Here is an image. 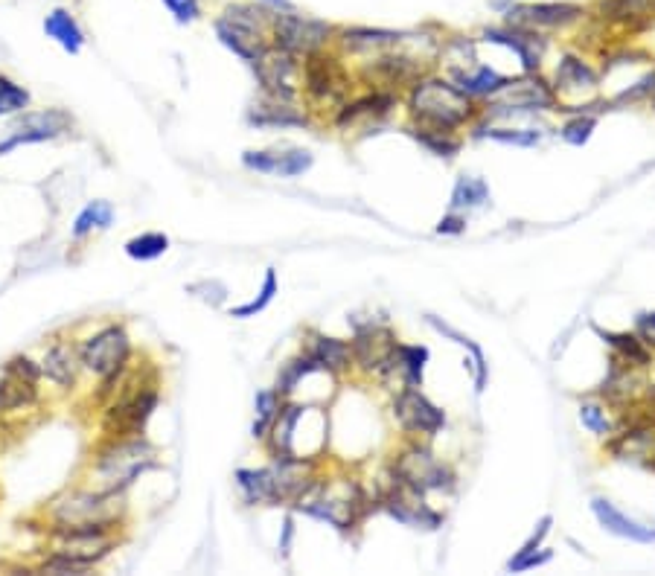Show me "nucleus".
<instances>
[{"mask_svg": "<svg viewBox=\"0 0 655 576\" xmlns=\"http://www.w3.org/2000/svg\"><path fill=\"white\" fill-rule=\"evenodd\" d=\"M292 507L344 536H353L376 512V483L370 486L350 469L327 472L321 466L318 475L309 480V486L297 495Z\"/></svg>", "mask_w": 655, "mask_h": 576, "instance_id": "1", "label": "nucleus"}, {"mask_svg": "<svg viewBox=\"0 0 655 576\" xmlns=\"http://www.w3.org/2000/svg\"><path fill=\"white\" fill-rule=\"evenodd\" d=\"M402 114L405 126L469 134L481 117V102L463 94L446 73L431 70L402 94Z\"/></svg>", "mask_w": 655, "mask_h": 576, "instance_id": "2", "label": "nucleus"}, {"mask_svg": "<svg viewBox=\"0 0 655 576\" xmlns=\"http://www.w3.org/2000/svg\"><path fill=\"white\" fill-rule=\"evenodd\" d=\"M382 475L428 498L455 495L458 489V469L449 460H443L428 440H399Z\"/></svg>", "mask_w": 655, "mask_h": 576, "instance_id": "3", "label": "nucleus"}, {"mask_svg": "<svg viewBox=\"0 0 655 576\" xmlns=\"http://www.w3.org/2000/svg\"><path fill=\"white\" fill-rule=\"evenodd\" d=\"M356 70L347 64V59L335 50H318L303 59L300 70V99L306 102L309 111H324L329 117L359 91Z\"/></svg>", "mask_w": 655, "mask_h": 576, "instance_id": "4", "label": "nucleus"}, {"mask_svg": "<svg viewBox=\"0 0 655 576\" xmlns=\"http://www.w3.org/2000/svg\"><path fill=\"white\" fill-rule=\"evenodd\" d=\"M559 102L548 76L539 73H519L507 76V82L481 102V117L492 123H524L557 114Z\"/></svg>", "mask_w": 655, "mask_h": 576, "instance_id": "5", "label": "nucleus"}, {"mask_svg": "<svg viewBox=\"0 0 655 576\" xmlns=\"http://www.w3.org/2000/svg\"><path fill=\"white\" fill-rule=\"evenodd\" d=\"M350 323V350H353V376L364 382H373L376 387L391 393L393 384V361H396V347L399 335L391 323L376 315H353Z\"/></svg>", "mask_w": 655, "mask_h": 576, "instance_id": "6", "label": "nucleus"}, {"mask_svg": "<svg viewBox=\"0 0 655 576\" xmlns=\"http://www.w3.org/2000/svg\"><path fill=\"white\" fill-rule=\"evenodd\" d=\"M361 88H382V91H396L405 94L417 79L437 70V59L420 50H408L405 44L379 50L373 56H364L353 67Z\"/></svg>", "mask_w": 655, "mask_h": 576, "instance_id": "7", "label": "nucleus"}, {"mask_svg": "<svg viewBox=\"0 0 655 576\" xmlns=\"http://www.w3.org/2000/svg\"><path fill=\"white\" fill-rule=\"evenodd\" d=\"M213 30L222 47H228L233 56L251 64L271 44V9L262 6L260 0L228 3L216 15Z\"/></svg>", "mask_w": 655, "mask_h": 576, "instance_id": "8", "label": "nucleus"}, {"mask_svg": "<svg viewBox=\"0 0 655 576\" xmlns=\"http://www.w3.org/2000/svg\"><path fill=\"white\" fill-rule=\"evenodd\" d=\"M606 460L655 472V405H641L635 411L621 414V422L612 437L600 443Z\"/></svg>", "mask_w": 655, "mask_h": 576, "instance_id": "9", "label": "nucleus"}, {"mask_svg": "<svg viewBox=\"0 0 655 576\" xmlns=\"http://www.w3.org/2000/svg\"><path fill=\"white\" fill-rule=\"evenodd\" d=\"M388 414L393 428L399 431V440H428L434 443L446 425L449 414L428 396L423 387H396L388 399Z\"/></svg>", "mask_w": 655, "mask_h": 576, "instance_id": "10", "label": "nucleus"}, {"mask_svg": "<svg viewBox=\"0 0 655 576\" xmlns=\"http://www.w3.org/2000/svg\"><path fill=\"white\" fill-rule=\"evenodd\" d=\"M554 94H557V117L562 111H571L577 105H589L603 99V73L600 64H594L589 53L583 50H562L557 56V64L548 76Z\"/></svg>", "mask_w": 655, "mask_h": 576, "instance_id": "11", "label": "nucleus"}, {"mask_svg": "<svg viewBox=\"0 0 655 576\" xmlns=\"http://www.w3.org/2000/svg\"><path fill=\"white\" fill-rule=\"evenodd\" d=\"M376 512H385L393 524L414 533H437L446 524V512L437 510L428 495H420L385 475L376 480Z\"/></svg>", "mask_w": 655, "mask_h": 576, "instance_id": "12", "label": "nucleus"}, {"mask_svg": "<svg viewBox=\"0 0 655 576\" xmlns=\"http://www.w3.org/2000/svg\"><path fill=\"white\" fill-rule=\"evenodd\" d=\"M589 15V6L577 0H513L504 6V24L522 27L542 35H559V32L577 30Z\"/></svg>", "mask_w": 655, "mask_h": 576, "instance_id": "13", "label": "nucleus"}, {"mask_svg": "<svg viewBox=\"0 0 655 576\" xmlns=\"http://www.w3.org/2000/svg\"><path fill=\"white\" fill-rule=\"evenodd\" d=\"M402 111V94L382 91V88H359L332 117L329 126L341 134H376L382 126H388L393 117Z\"/></svg>", "mask_w": 655, "mask_h": 576, "instance_id": "14", "label": "nucleus"}, {"mask_svg": "<svg viewBox=\"0 0 655 576\" xmlns=\"http://www.w3.org/2000/svg\"><path fill=\"white\" fill-rule=\"evenodd\" d=\"M338 27L324 18H312L303 12H271V44L292 53V56H312L318 50H327L335 41Z\"/></svg>", "mask_w": 655, "mask_h": 576, "instance_id": "15", "label": "nucleus"}, {"mask_svg": "<svg viewBox=\"0 0 655 576\" xmlns=\"http://www.w3.org/2000/svg\"><path fill=\"white\" fill-rule=\"evenodd\" d=\"M158 466V451L143 437L120 440L111 448H105L97 460V480L102 492H120L131 480H137L143 472Z\"/></svg>", "mask_w": 655, "mask_h": 576, "instance_id": "16", "label": "nucleus"}, {"mask_svg": "<svg viewBox=\"0 0 655 576\" xmlns=\"http://www.w3.org/2000/svg\"><path fill=\"white\" fill-rule=\"evenodd\" d=\"M597 396H603L618 414L635 411L641 405H650L655 399V382L650 370L629 367L618 358H606V373L594 387Z\"/></svg>", "mask_w": 655, "mask_h": 576, "instance_id": "17", "label": "nucleus"}, {"mask_svg": "<svg viewBox=\"0 0 655 576\" xmlns=\"http://www.w3.org/2000/svg\"><path fill=\"white\" fill-rule=\"evenodd\" d=\"M251 67H254L262 96L300 102V70H303L300 56H292V53L268 44L260 56L251 62Z\"/></svg>", "mask_w": 655, "mask_h": 576, "instance_id": "18", "label": "nucleus"}, {"mask_svg": "<svg viewBox=\"0 0 655 576\" xmlns=\"http://www.w3.org/2000/svg\"><path fill=\"white\" fill-rule=\"evenodd\" d=\"M484 44L492 47H501L507 53H513L519 59L522 73H539L545 56H548V47H551V38L542 35V32L522 30V27H510V24H501V27H484L481 38Z\"/></svg>", "mask_w": 655, "mask_h": 576, "instance_id": "19", "label": "nucleus"}, {"mask_svg": "<svg viewBox=\"0 0 655 576\" xmlns=\"http://www.w3.org/2000/svg\"><path fill=\"white\" fill-rule=\"evenodd\" d=\"M120 515L117 492H79L56 504V521L62 527H111Z\"/></svg>", "mask_w": 655, "mask_h": 576, "instance_id": "20", "label": "nucleus"}, {"mask_svg": "<svg viewBox=\"0 0 655 576\" xmlns=\"http://www.w3.org/2000/svg\"><path fill=\"white\" fill-rule=\"evenodd\" d=\"M129 352H131L129 335H126L120 326H108V329H102L99 335H94V338L85 344V350H82V364H85L91 373L102 376V379H114V376L123 370Z\"/></svg>", "mask_w": 655, "mask_h": 576, "instance_id": "21", "label": "nucleus"}, {"mask_svg": "<svg viewBox=\"0 0 655 576\" xmlns=\"http://www.w3.org/2000/svg\"><path fill=\"white\" fill-rule=\"evenodd\" d=\"M300 352L309 355L324 376H332V379L353 376V350H350L347 338H335V335H327V332L309 329L303 335Z\"/></svg>", "mask_w": 655, "mask_h": 576, "instance_id": "22", "label": "nucleus"}, {"mask_svg": "<svg viewBox=\"0 0 655 576\" xmlns=\"http://www.w3.org/2000/svg\"><path fill=\"white\" fill-rule=\"evenodd\" d=\"M405 38H408V32L402 30L359 27V24H353V27H338L332 47H335L344 59H364V56H373V53H379V50L405 44Z\"/></svg>", "mask_w": 655, "mask_h": 576, "instance_id": "23", "label": "nucleus"}, {"mask_svg": "<svg viewBox=\"0 0 655 576\" xmlns=\"http://www.w3.org/2000/svg\"><path fill=\"white\" fill-rule=\"evenodd\" d=\"M589 510L591 515H594V521H597L609 536L632 544H655L653 524H644V521L626 515L615 501H609V498H603V495H594L589 501Z\"/></svg>", "mask_w": 655, "mask_h": 576, "instance_id": "24", "label": "nucleus"}, {"mask_svg": "<svg viewBox=\"0 0 655 576\" xmlns=\"http://www.w3.org/2000/svg\"><path fill=\"white\" fill-rule=\"evenodd\" d=\"M309 149H248L242 155V166L260 175H280V178H300L312 169Z\"/></svg>", "mask_w": 655, "mask_h": 576, "instance_id": "25", "label": "nucleus"}, {"mask_svg": "<svg viewBox=\"0 0 655 576\" xmlns=\"http://www.w3.org/2000/svg\"><path fill=\"white\" fill-rule=\"evenodd\" d=\"M545 128L536 123H492L478 117L475 126L469 128V140H490L498 146H510V149H536L545 140Z\"/></svg>", "mask_w": 655, "mask_h": 576, "instance_id": "26", "label": "nucleus"}, {"mask_svg": "<svg viewBox=\"0 0 655 576\" xmlns=\"http://www.w3.org/2000/svg\"><path fill=\"white\" fill-rule=\"evenodd\" d=\"M591 332L600 338V344L609 350V358H618L629 367H638V370H655V352L641 341V335L635 329H603L597 323H591Z\"/></svg>", "mask_w": 655, "mask_h": 576, "instance_id": "27", "label": "nucleus"}, {"mask_svg": "<svg viewBox=\"0 0 655 576\" xmlns=\"http://www.w3.org/2000/svg\"><path fill=\"white\" fill-rule=\"evenodd\" d=\"M606 111H612L609 96H603V99H597V102H589V105H577V108H571V111H562V114H559L562 120H559L557 126L559 140H562L565 146H574V149L589 146V140L594 137V131H597V123H600V117H603Z\"/></svg>", "mask_w": 655, "mask_h": 576, "instance_id": "28", "label": "nucleus"}, {"mask_svg": "<svg viewBox=\"0 0 655 576\" xmlns=\"http://www.w3.org/2000/svg\"><path fill=\"white\" fill-rule=\"evenodd\" d=\"M114 539L108 536V527H62L59 530V553L76 562L94 565L108 550Z\"/></svg>", "mask_w": 655, "mask_h": 576, "instance_id": "29", "label": "nucleus"}, {"mask_svg": "<svg viewBox=\"0 0 655 576\" xmlns=\"http://www.w3.org/2000/svg\"><path fill=\"white\" fill-rule=\"evenodd\" d=\"M426 323L437 335H443L446 341L458 344L460 350L466 352V364H469V376H472V390H475V396H481V393L487 390V384H490V361H487L484 347H481L478 341H472L469 335H463L452 323L437 318V315H426Z\"/></svg>", "mask_w": 655, "mask_h": 576, "instance_id": "30", "label": "nucleus"}, {"mask_svg": "<svg viewBox=\"0 0 655 576\" xmlns=\"http://www.w3.org/2000/svg\"><path fill=\"white\" fill-rule=\"evenodd\" d=\"M248 123L254 128H306L312 123L309 108L289 99H274V96H260L248 108Z\"/></svg>", "mask_w": 655, "mask_h": 576, "instance_id": "31", "label": "nucleus"}, {"mask_svg": "<svg viewBox=\"0 0 655 576\" xmlns=\"http://www.w3.org/2000/svg\"><path fill=\"white\" fill-rule=\"evenodd\" d=\"M155 408H158V390H155V384L137 387L120 405L111 408L108 428L117 425L120 434H140V431L146 428V422H149V416H152Z\"/></svg>", "mask_w": 655, "mask_h": 576, "instance_id": "32", "label": "nucleus"}, {"mask_svg": "<svg viewBox=\"0 0 655 576\" xmlns=\"http://www.w3.org/2000/svg\"><path fill=\"white\" fill-rule=\"evenodd\" d=\"M70 128V117L65 111H41V114H30L24 117V123L18 128V134H12L9 140L0 143V155L12 152L15 146L21 143H41V140H50L56 134H62Z\"/></svg>", "mask_w": 655, "mask_h": 576, "instance_id": "33", "label": "nucleus"}, {"mask_svg": "<svg viewBox=\"0 0 655 576\" xmlns=\"http://www.w3.org/2000/svg\"><path fill=\"white\" fill-rule=\"evenodd\" d=\"M431 364V350L426 344H408V341H399L396 347V361H393V384L391 393L396 387H423L426 384V370Z\"/></svg>", "mask_w": 655, "mask_h": 576, "instance_id": "34", "label": "nucleus"}, {"mask_svg": "<svg viewBox=\"0 0 655 576\" xmlns=\"http://www.w3.org/2000/svg\"><path fill=\"white\" fill-rule=\"evenodd\" d=\"M577 419H580V425L589 431L594 440L603 443L606 437L615 434V428H618V422H621V414H618L603 396H597V393L591 390L589 396H583L580 405H577Z\"/></svg>", "mask_w": 655, "mask_h": 576, "instance_id": "35", "label": "nucleus"}, {"mask_svg": "<svg viewBox=\"0 0 655 576\" xmlns=\"http://www.w3.org/2000/svg\"><path fill=\"white\" fill-rule=\"evenodd\" d=\"M492 204V190L490 184L481 178V175H458L455 178V187L449 195V207L446 210H455V213H478V210H487Z\"/></svg>", "mask_w": 655, "mask_h": 576, "instance_id": "36", "label": "nucleus"}, {"mask_svg": "<svg viewBox=\"0 0 655 576\" xmlns=\"http://www.w3.org/2000/svg\"><path fill=\"white\" fill-rule=\"evenodd\" d=\"M236 489L248 507H277V489L268 466L260 469H236Z\"/></svg>", "mask_w": 655, "mask_h": 576, "instance_id": "37", "label": "nucleus"}, {"mask_svg": "<svg viewBox=\"0 0 655 576\" xmlns=\"http://www.w3.org/2000/svg\"><path fill=\"white\" fill-rule=\"evenodd\" d=\"M405 134L426 152L437 160H455L466 146V134H452V131H434V128L420 126H402Z\"/></svg>", "mask_w": 655, "mask_h": 576, "instance_id": "38", "label": "nucleus"}, {"mask_svg": "<svg viewBox=\"0 0 655 576\" xmlns=\"http://www.w3.org/2000/svg\"><path fill=\"white\" fill-rule=\"evenodd\" d=\"M455 85H458L460 91L466 96H472L475 102H484V99H490L504 82H507V76L504 73H498L495 67L490 64L478 62L475 67H469V70H458V73H452L449 76Z\"/></svg>", "mask_w": 655, "mask_h": 576, "instance_id": "39", "label": "nucleus"}, {"mask_svg": "<svg viewBox=\"0 0 655 576\" xmlns=\"http://www.w3.org/2000/svg\"><path fill=\"white\" fill-rule=\"evenodd\" d=\"M44 32L47 38H53L62 50H67L70 56H76L85 44V32L79 27V21L73 18V12L67 9H53L47 18H44Z\"/></svg>", "mask_w": 655, "mask_h": 576, "instance_id": "40", "label": "nucleus"}, {"mask_svg": "<svg viewBox=\"0 0 655 576\" xmlns=\"http://www.w3.org/2000/svg\"><path fill=\"white\" fill-rule=\"evenodd\" d=\"M315 373H321L318 367H315V361L309 358V355H295V358H289L283 367H280V373H277V384H274V390L283 396V399H292L295 396V390L300 384L306 382L309 376H315Z\"/></svg>", "mask_w": 655, "mask_h": 576, "instance_id": "41", "label": "nucleus"}, {"mask_svg": "<svg viewBox=\"0 0 655 576\" xmlns=\"http://www.w3.org/2000/svg\"><path fill=\"white\" fill-rule=\"evenodd\" d=\"M280 408H283V396L277 393V390H260L257 393V399H254V425H251V437L254 440H265L268 437V431H271V425H274V419L280 414Z\"/></svg>", "mask_w": 655, "mask_h": 576, "instance_id": "42", "label": "nucleus"}, {"mask_svg": "<svg viewBox=\"0 0 655 576\" xmlns=\"http://www.w3.org/2000/svg\"><path fill=\"white\" fill-rule=\"evenodd\" d=\"M35 402V382H27L6 370V379L0 382V411H15Z\"/></svg>", "mask_w": 655, "mask_h": 576, "instance_id": "43", "label": "nucleus"}, {"mask_svg": "<svg viewBox=\"0 0 655 576\" xmlns=\"http://www.w3.org/2000/svg\"><path fill=\"white\" fill-rule=\"evenodd\" d=\"M277 294H280V280H277V271H274V268H268V271H265V277H262L260 294H257L254 300H248L245 306H236V309H230V318H239V320L257 318L260 312H265V309L274 303V297H277Z\"/></svg>", "mask_w": 655, "mask_h": 576, "instance_id": "44", "label": "nucleus"}, {"mask_svg": "<svg viewBox=\"0 0 655 576\" xmlns=\"http://www.w3.org/2000/svg\"><path fill=\"white\" fill-rule=\"evenodd\" d=\"M44 373L62 387H70L76 382V361H73V350L67 344H56L53 350L47 352L44 358Z\"/></svg>", "mask_w": 655, "mask_h": 576, "instance_id": "45", "label": "nucleus"}, {"mask_svg": "<svg viewBox=\"0 0 655 576\" xmlns=\"http://www.w3.org/2000/svg\"><path fill=\"white\" fill-rule=\"evenodd\" d=\"M169 251V239L164 233H140L126 242V254L131 259H140V262H152L158 256H164Z\"/></svg>", "mask_w": 655, "mask_h": 576, "instance_id": "46", "label": "nucleus"}, {"mask_svg": "<svg viewBox=\"0 0 655 576\" xmlns=\"http://www.w3.org/2000/svg\"><path fill=\"white\" fill-rule=\"evenodd\" d=\"M114 219V210H111V204L108 201H94V204H88L82 213H79V219L73 224V236H85V233H91L94 227H108Z\"/></svg>", "mask_w": 655, "mask_h": 576, "instance_id": "47", "label": "nucleus"}, {"mask_svg": "<svg viewBox=\"0 0 655 576\" xmlns=\"http://www.w3.org/2000/svg\"><path fill=\"white\" fill-rule=\"evenodd\" d=\"M551 530H554V515H542L536 524H533V530H530V536L519 544V550L510 556V559H524V556H533V553H539L545 542H548V536H551Z\"/></svg>", "mask_w": 655, "mask_h": 576, "instance_id": "48", "label": "nucleus"}, {"mask_svg": "<svg viewBox=\"0 0 655 576\" xmlns=\"http://www.w3.org/2000/svg\"><path fill=\"white\" fill-rule=\"evenodd\" d=\"M27 102H30V94L24 88L0 76V117L18 114L21 108H27Z\"/></svg>", "mask_w": 655, "mask_h": 576, "instance_id": "49", "label": "nucleus"}, {"mask_svg": "<svg viewBox=\"0 0 655 576\" xmlns=\"http://www.w3.org/2000/svg\"><path fill=\"white\" fill-rule=\"evenodd\" d=\"M551 562H554V550H551V547H542V550L533 553V556L507 559L504 571H507V574H527V571H539V568H545V565H551Z\"/></svg>", "mask_w": 655, "mask_h": 576, "instance_id": "50", "label": "nucleus"}, {"mask_svg": "<svg viewBox=\"0 0 655 576\" xmlns=\"http://www.w3.org/2000/svg\"><path fill=\"white\" fill-rule=\"evenodd\" d=\"M91 571V565H85V562H76V559H70V556H62V553H56L53 559H47L44 565H41V574H53V576H82Z\"/></svg>", "mask_w": 655, "mask_h": 576, "instance_id": "51", "label": "nucleus"}, {"mask_svg": "<svg viewBox=\"0 0 655 576\" xmlns=\"http://www.w3.org/2000/svg\"><path fill=\"white\" fill-rule=\"evenodd\" d=\"M178 24H196L201 18V0H161Z\"/></svg>", "mask_w": 655, "mask_h": 576, "instance_id": "52", "label": "nucleus"}, {"mask_svg": "<svg viewBox=\"0 0 655 576\" xmlns=\"http://www.w3.org/2000/svg\"><path fill=\"white\" fill-rule=\"evenodd\" d=\"M466 227H469V219H466L463 213L446 210V213L440 216V222L434 224V233H437V236H463Z\"/></svg>", "mask_w": 655, "mask_h": 576, "instance_id": "53", "label": "nucleus"}, {"mask_svg": "<svg viewBox=\"0 0 655 576\" xmlns=\"http://www.w3.org/2000/svg\"><path fill=\"white\" fill-rule=\"evenodd\" d=\"M638 335H641V341L655 352V309H644V312H638L635 315V326H632Z\"/></svg>", "mask_w": 655, "mask_h": 576, "instance_id": "54", "label": "nucleus"}, {"mask_svg": "<svg viewBox=\"0 0 655 576\" xmlns=\"http://www.w3.org/2000/svg\"><path fill=\"white\" fill-rule=\"evenodd\" d=\"M6 370L21 376V379H27V382H38V367H35L30 358H12Z\"/></svg>", "mask_w": 655, "mask_h": 576, "instance_id": "55", "label": "nucleus"}, {"mask_svg": "<svg viewBox=\"0 0 655 576\" xmlns=\"http://www.w3.org/2000/svg\"><path fill=\"white\" fill-rule=\"evenodd\" d=\"M292 539H295V518L286 515V524H283V542H280V553H283V556L292 553Z\"/></svg>", "mask_w": 655, "mask_h": 576, "instance_id": "56", "label": "nucleus"}, {"mask_svg": "<svg viewBox=\"0 0 655 576\" xmlns=\"http://www.w3.org/2000/svg\"><path fill=\"white\" fill-rule=\"evenodd\" d=\"M262 6H268L271 12H292L295 9V3L292 0H260Z\"/></svg>", "mask_w": 655, "mask_h": 576, "instance_id": "57", "label": "nucleus"}, {"mask_svg": "<svg viewBox=\"0 0 655 576\" xmlns=\"http://www.w3.org/2000/svg\"><path fill=\"white\" fill-rule=\"evenodd\" d=\"M653 111H655V102H653Z\"/></svg>", "mask_w": 655, "mask_h": 576, "instance_id": "58", "label": "nucleus"}]
</instances>
